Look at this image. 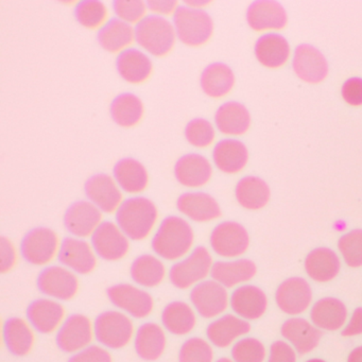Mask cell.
Here are the masks:
<instances>
[{
  "label": "cell",
  "instance_id": "obj_48",
  "mask_svg": "<svg viewBox=\"0 0 362 362\" xmlns=\"http://www.w3.org/2000/svg\"><path fill=\"white\" fill-rule=\"evenodd\" d=\"M341 98L351 107H362V79L351 77L341 86Z\"/></svg>",
  "mask_w": 362,
  "mask_h": 362
},
{
  "label": "cell",
  "instance_id": "obj_32",
  "mask_svg": "<svg viewBox=\"0 0 362 362\" xmlns=\"http://www.w3.org/2000/svg\"><path fill=\"white\" fill-rule=\"evenodd\" d=\"M117 69L124 81L130 84H141L153 74V62L141 50H126L118 56Z\"/></svg>",
  "mask_w": 362,
  "mask_h": 362
},
{
  "label": "cell",
  "instance_id": "obj_22",
  "mask_svg": "<svg viewBox=\"0 0 362 362\" xmlns=\"http://www.w3.org/2000/svg\"><path fill=\"white\" fill-rule=\"evenodd\" d=\"M182 215L198 223H207L219 219L222 215L218 201L209 194L203 192H186L177 202Z\"/></svg>",
  "mask_w": 362,
  "mask_h": 362
},
{
  "label": "cell",
  "instance_id": "obj_16",
  "mask_svg": "<svg viewBox=\"0 0 362 362\" xmlns=\"http://www.w3.org/2000/svg\"><path fill=\"white\" fill-rule=\"evenodd\" d=\"M277 307L288 315H298L307 310L313 302V290L302 277H290L275 292Z\"/></svg>",
  "mask_w": 362,
  "mask_h": 362
},
{
  "label": "cell",
  "instance_id": "obj_8",
  "mask_svg": "<svg viewBox=\"0 0 362 362\" xmlns=\"http://www.w3.org/2000/svg\"><path fill=\"white\" fill-rule=\"evenodd\" d=\"M60 237L52 228H37L26 235L22 245L25 259L33 266H47L59 257Z\"/></svg>",
  "mask_w": 362,
  "mask_h": 362
},
{
  "label": "cell",
  "instance_id": "obj_24",
  "mask_svg": "<svg viewBox=\"0 0 362 362\" xmlns=\"http://www.w3.org/2000/svg\"><path fill=\"white\" fill-rule=\"evenodd\" d=\"M230 308L235 315L245 321L260 319L268 308V298L260 288L243 285L233 291L230 298Z\"/></svg>",
  "mask_w": 362,
  "mask_h": 362
},
{
  "label": "cell",
  "instance_id": "obj_27",
  "mask_svg": "<svg viewBox=\"0 0 362 362\" xmlns=\"http://www.w3.org/2000/svg\"><path fill=\"white\" fill-rule=\"evenodd\" d=\"M215 124L218 131L226 136H243L251 129V113L243 103L228 101L216 112Z\"/></svg>",
  "mask_w": 362,
  "mask_h": 362
},
{
  "label": "cell",
  "instance_id": "obj_43",
  "mask_svg": "<svg viewBox=\"0 0 362 362\" xmlns=\"http://www.w3.org/2000/svg\"><path fill=\"white\" fill-rule=\"evenodd\" d=\"M339 253L349 268L362 267V230H351L345 233L338 241Z\"/></svg>",
  "mask_w": 362,
  "mask_h": 362
},
{
  "label": "cell",
  "instance_id": "obj_31",
  "mask_svg": "<svg viewBox=\"0 0 362 362\" xmlns=\"http://www.w3.org/2000/svg\"><path fill=\"white\" fill-rule=\"evenodd\" d=\"M135 351L147 361H156L164 355L167 347V334L164 326L153 322L143 324L136 330Z\"/></svg>",
  "mask_w": 362,
  "mask_h": 362
},
{
  "label": "cell",
  "instance_id": "obj_53",
  "mask_svg": "<svg viewBox=\"0 0 362 362\" xmlns=\"http://www.w3.org/2000/svg\"><path fill=\"white\" fill-rule=\"evenodd\" d=\"M343 337H355L362 334V307L355 309L351 313L346 326L343 328Z\"/></svg>",
  "mask_w": 362,
  "mask_h": 362
},
{
  "label": "cell",
  "instance_id": "obj_55",
  "mask_svg": "<svg viewBox=\"0 0 362 362\" xmlns=\"http://www.w3.org/2000/svg\"><path fill=\"white\" fill-rule=\"evenodd\" d=\"M347 362H362V346L356 347L349 353Z\"/></svg>",
  "mask_w": 362,
  "mask_h": 362
},
{
  "label": "cell",
  "instance_id": "obj_3",
  "mask_svg": "<svg viewBox=\"0 0 362 362\" xmlns=\"http://www.w3.org/2000/svg\"><path fill=\"white\" fill-rule=\"evenodd\" d=\"M135 29L136 43L153 57H166L175 48L177 31L175 25L167 18L147 16Z\"/></svg>",
  "mask_w": 362,
  "mask_h": 362
},
{
  "label": "cell",
  "instance_id": "obj_4",
  "mask_svg": "<svg viewBox=\"0 0 362 362\" xmlns=\"http://www.w3.org/2000/svg\"><path fill=\"white\" fill-rule=\"evenodd\" d=\"M177 39L188 47H201L211 41L215 31L213 18L204 10L180 7L173 16Z\"/></svg>",
  "mask_w": 362,
  "mask_h": 362
},
{
  "label": "cell",
  "instance_id": "obj_47",
  "mask_svg": "<svg viewBox=\"0 0 362 362\" xmlns=\"http://www.w3.org/2000/svg\"><path fill=\"white\" fill-rule=\"evenodd\" d=\"M232 357L235 362H264L266 349L257 339H240L233 345Z\"/></svg>",
  "mask_w": 362,
  "mask_h": 362
},
{
  "label": "cell",
  "instance_id": "obj_36",
  "mask_svg": "<svg viewBox=\"0 0 362 362\" xmlns=\"http://www.w3.org/2000/svg\"><path fill=\"white\" fill-rule=\"evenodd\" d=\"M114 177L122 192L139 194L145 192L149 185V173L143 163L135 158H124L116 164Z\"/></svg>",
  "mask_w": 362,
  "mask_h": 362
},
{
  "label": "cell",
  "instance_id": "obj_29",
  "mask_svg": "<svg viewBox=\"0 0 362 362\" xmlns=\"http://www.w3.org/2000/svg\"><path fill=\"white\" fill-rule=\"evenodd\" d=\"M281 334L300 355L310 353L319 345L321 329L302 317H292L281 326Z\"/></svg>",
  "mask_w": 362,
  "mask_h": 362
},
{
  "label": "cell",
  "instance_id": "obj_15",
  "mask_svg": "<svg viewBox=\"0 0 362 362\" xmlns=\"http://www.w3.org/2000/svg\"><path fill=\"white\" fill-rule=\"evenodd\" d=\"M40 290L48 298L57 300H71L79 292L77 274L64 266H50L39 277Z\"/></svg>",
  "mask_w": 362,
  "mask_h": 362
},
{
  "label": "cell",
  "instance_id": "obj_23",
  "mask_svg": "<svg viewBox=\"0 0 362 362\" xmlns=\"http://www.w3.org/2000/svg\"><path fill=\"white\" fill-rule=\"evenodd\" d=\"M213 165L209 158L198 153L186 154L177 160L175 175L184 187L201 188L209 183L213 177Z\"/></svg>",
  "mask_w": 362,
  "mask_h": 362
},
{
  "label": "cell",
  "instance_id": "obj_42",
  "mask_svg": "<svg viewBox=\"0 0 362 362\" xmlns=\"http://www.w3.org/2000/svg\"><path fill=\"white\" fill-rule=\"evenodd\" d=\"M76 18L84 28L101 30L109 23V10L105 4L98 0H86L78 5Z\"/></svg>",
  "mask_w": 362,
  "mask_h": 362
},
{
  "label": "cell",
  "instance_id": "obj_25",
  "mask_svg": "<svg viewBox=\"0 0 362 362\" xmlns=\"http://www.w3.org/2000/svg\"><path fill=\"white\" fill-rule=\"evenodd\" d=\"M256 273L257 267L252 260L237 258L215 262L211 276L226 289H230L247 285L255 277Z\"/></svg>",
  "mask_w": 362,
  "mask_h": 362
},
{
  "label": "cell",
  "instance_id": "obj_35",
  "mask_svg": "<svg viewBox=\"0 0 362 362\" xmlns=\"http://www.w3.org/2000/svg\"><path fill=\"white\" fill-rule=\"evenodd\" d=\"M310 320L319 329L334 332L346 322V306L336 298H321L311 307Z\"/></svg>",
  "mask_w": 362,
  "mask_h": 362
},
{
  "label": "cell",
  "instance_id": "obj_54",
  "mask_svg": "<svg viewBox=\"0 0 362 362\" xmlns=\"http://www.w3.org/2000/svg\"><path fill=\"white\" fill-rule=\"evenodd\" d=\"M211 4H213L211 1H204V0H201V1L192 0V1H185V7L194 10H203V8L209 7Z\"/></svg>",
  "mask_w": 362,
  "mask_h": 362
},
{
  "label": "cell",
  "instance_id": "obj_17",
  "mask_svg": "<svg viewBox=\"0 0 362 362\" xmlns=\"http://www.w3.org/2000/svg\"><path fill=\"white\" fill-rule=\"evenodd\" d=\"M88 200L94 203L103 213H117L124 200V192L115 177L100 173L94 175L86 184Z\"/></svg>",
  "mask_w": 362,
  "mask_h": 362
},
{
  "label": "cell",
  "instance_id": "obj_12",
  "mask_svg": "<svg viewBox=\"0 0 362 362\" xmlns=\"http://www.w3.org/2000/svg\"><path fill=\"white\" fill-rule=\"evenodd\" d=\"M292 69L300 81L311 86L325 81L329 74L325 56L308 44L298 46L294 50Z\"/></svg>",
  "mask_w": 362,
  "mask_h": 362
},
{
  "label": "cell",
  "instance_id": "obj_6",
  "mask_svg": "<svg viewBox=\"0 0 362 362\" xmlns=\"http://www.w3.org/2000/svg\"><path fill=\"white\" fill-rule=\"evenodd\" d=\"M96 339L107 349H122L134 340L136 329L132 317L120 310L101 313L95 322Z\"/></svg>",
  "mask_w": 362,
  "mask_h": 362
},
{
  "label": "cell",
  "instance_id": "obj_20",
  "mask_svg": "<svg viewBox=\"0 0 362 362\" xmlns=\"http://www.w3.org/2000/svg\"><path fill=\"white\" fill-rule=\"evenodd\" d=\"M256 60L264 69H279L285 66L292 57L289 42L279 33H267L258 37L254 46Z\"/></svg>",
  "mask_w": 362,
  "mask_h": 362
},
{
  "label": "cell",
  "instance_id": "obj_33",
  "mask_svg": "<svg viewBox=\"0 0 362 362\" xmlns=\"http://www.w3.org/2000/svg\"><path fill=\"white\" fill-rule=\"evenodd\" d=\"M201 88L209 98L222 99L234 90L236 76L228 65L214 63L209 65L201 75Z\"/></svg>",
  "mask_w": 362,
  "mask_h": 362
},
{
  "label": "cell",
  "instance_id": "obj_26",
  "mask_svg": "<svg viewBox=\"0 0 362 362\" xmlns=\"http://www.w3.org/2000/svg\"><path fill=\"white\" fill-rule=\"evenodd\" d=\"M249 160V149L239 139H222L213 150L214 164L226 175H238L245 170Z\"/></svg>",
  "mask_w": 362,
  "mask_h": 362
},
{
  "label": "cell",
  "instance_id": "obj_21",
  "mask_svg": "<svg viewBox=\"0 0 362 362\" xmlns=\"http://www.w3.org/2000/svg\"><path fill=\"white\" fill-rule=\"evenodd\" d=\"M28 321L41 334L58 332L66 321V310L60 300L40 298L29 307Z\"/></svg>",
  "mask_w": 362,
  "mask_h": 362
},
{
  "label": "cell",
  "instance_id": "obj_19",
  "mask_svg": "<svg viewBox=\"0 0 362 362\" xmlns=\"http://www.w3.org/2000/svg\"><path fill=\"white\" fill-rule=\"evenodd\" d=\"M103 223V213L90 201H79L65 215L67 230L77 238L92 237Z\"/></svg>",
  "mask_w": 362,
  "mask_h": 362
},
{
  "label": "cell",
  "instance_id": "obj_2",
  "mask_svg": "<svg viewBox=\"0 0 362 362\" xmlns=\"http://www.w3.org/2000/svg\"><path fill=\"white\" fill-rule=\"evenodd\" d=\"M116 219L130 240H145L158 224V206L145 197H134L124 200L116 213Z\"/></svg>",
  "mask_w": 362,
  "mask_h": 362
},
{
  "label": "cell",
  "instance_id": "obj_50",
  "mask_svg": "<svg viewBox=\"0 0 362 362\" xmlns=\"http://www.w3.org/2000/svg\"><path fill=\"white\" fill-rule=\"evenodd\" d=\"M18 262V253L16 245L7 237L0 238V272H10Z\"/></svg>",
  "mask_w": 362,
  "mask_h": 362
},
{
  "label": "cell",
  "instance_id": "obj_37",
  "mask_svg": "<svg viewBox=\"0 0 362 362\" xmlns=\"http://www.w3.org/2000/svg\"><path fill=\"white\" fill-rule=\"evenodd\" d=\"M4 341L14 355L24 357L35 345V327L23 317H12L4 326Z\"/></svg>",
  "mask_w": 362,
  "mask_h": 362
},
{
  "label": "cell",
  "instance_id": "obj_14",
  "mask_svg": "<svg viewBox=\"0 0 362 362\" xmlns=\"http://www.w3.org/2000/svg\"><path fill=\"white\" fill-rule=\"evenodd\" d=\"M288 21L285 8L273 0H258L247 11V23L254 33H279L287 27Z\"/></svg>",
  "mask_w": 362,
  "mask_h": 362
},
{
  "label": "cell",
  "instance_id": "obj_28",
  "mask_svg": "<svg viewBox=\"0 0 362 362\" xmlns=\"http://www.w3.org/2000/svg\"><path fill=\"white\" fill-rule=\"evenodd\" d=\"M249 322L236 315H224L214 320L207 327V339L219 349H226L235 344L241 337L249 334Z\"/></svg>",
  "mask_w": 362,
  "mask_h": 362
},
{
  "label": "cell",
  "instance_id": "obj_34",
  "mask_svg": "<svg viewBox=\"0 0 362 362\" xmlns=\"http://www.w3.org/2000/svg\"><path fill=\"white\" fill-rule=\"evenodd\" d=\"M235 198L247 211H260L270 202L271 189L266 181L254 175L243 177L235 187Z\"/></svg>",
  "mask_w": 362,
  "mask_h": 362
},
{
  "label": "cell",
  "instance_id": "obj_52",
  "mask_svg": "<svg viewBox=\"0 0 362 362\" xmlns=\"http://www.w3.org/2000/svg\"><path fill=\"white\" fill-rule=\"evenodd\" d=\"M147 4L152 16H160V18L175 16L177 10L180 9V3L177 0H150Z\"/></svg>",
  "mask_w": 362,
  "mask_h": 362
},
{
  "label": "cell",
  "instance_id": "obj_11",
  "mask_svg": "<svg viewBox=\"0 0 362 362\" xmlns=\"http://www.w3.org/2000/svg\"><path fill=\"white\" fill-rule=\"evenodd\" d=\"M95 339V323L88 315L78 313L67 317L58 332L57 342L65 353L75 355L93 345Z\"/></svg>",
  "mask_w": 362,
  "mask_h": 362
},
{
  "label": "cell",
  "instance_id": "obj_9",
  "mask_svg": "<svg viewBox=\"0 0 362 362\" xmlns=\"http://www.w3.org/2000/svg\"><path fill=\"white\" fill-rule=\"evenodd\" d=\"M230 298L228 289L214 279L202 281L190 292L192 307L204 319L221 317L230 306Z\"/></svg>",
  "mask_w": 362,
  "mask_h": 362
},
{
  "label": "cell",
  "instance_id": "obj_40",
  "mask_svg": "<svg viewBox=\"0 0 362 362\" xmlns=\"http://www.w3.org/2000/svg\"><path fill=\"white\" fill-rule=\"evenodd\" d=\"M166 266L158 255L139 256L131 267L133 281L143 288H154L160 286L166 277Z\"/></svg>",
  "mask_w": 362,
  "mask_h": 362
},
{
  "label": "cell",
  "instance_id": "obj_18",
  "mask_svg": "<svg viewBox=\"0 0 362 362\" xmlns=\"http://www.w3.org/2000/svg\"><path fill=\"white\" fill-rule=\"evenodd\" d=\"M92 243L77 237L65 239L61 245L59 260L76 274L88 275L94 272L98 260Z\"/></svg>",
  "mask_w": 362,
  "mask_h": 362
},
{
  "label": "cell",
  "instance_id": "obj_51",
  "mask_svg": "<svg viewBox=\"0 0 362 362\" xmlns=\"http://www.w3.org/2000/svg\"><path fill=\"white\" fill-rule=\"evenodd\" d=\"M269 362H296L293 346L284 341H276L273 343L270 347Z\"/></svg>",
  "mask_w": 362,
  "mask_h": 362
},
{
  "label": "cell",
  "instance_id": "obj_49",
  "mask_svg": "<svg viewBox=\"0 0 362 362\" xmlns=\"http://www.w3.org/2000/svg\"><path fill=\"white\" fill-rule=\"evenodd\" d=\"M69 362H113V357L107 347L93 344L75 354Z\"/></svg>",
  "mask_w": 362,
  "mask_h": 362
},
{
  "label": "cell",
  "instance_id": "obj_5",
  "mask_svg": "<svg viewBox=\"0 0 362 362\" xmlns=\"http://www.w3.org/2000/svg\"><path fill=\"white\" fill-rule=\"evenodd\" d=\"M213 266V256L209 249L198 247L171 267L169 279L177 289H190L206 281Z\"/></svg>",
  "mask_w": 362,
  "mask_h": 362
},
{
  "label": "cell",
  "instance_id": "obj_7",
  "mask_svg": "<svg viewBox=\"0 0 362 362\" xmlns=\"http://www.w3.org/2000/svg\"><path fill=\"white\" fill-rule=\"evenodd\" d=\"M211 249L220 257L237 259L249 250L250 235L243 224L235 221H224L218 224L209 238Z\"/></svg>",
  "mask_w": 362,
  "mask_h": 362
},
{
  "label": "cell",
  "instance_id": "obj_10",
  "mask_svg": "<svg viewBox=\"0 0 362 362\" xmlns=\"http://www.w3.org/2000/svg\"><path fill=\"white\" fill-rule=\"evenodd\" d=\"M107 296L120 311L135 319H145L153 313V296L139 286L118 284L107 290Z\"/></svg>",
  "mask_w": 362,
  "mask_h": 362
},
{
  "label": "cell",
  "instance_id": "obj_13",
  "mask_svg": "<svg viewBox=\"0 0 362 362\" xmlns=\"http://www.w3.org/2000/svg\"><path fill=\"white\" fill-rule=\"evenodd\" d=\"M97 255L107 262H119L130 252V238L115 222L105 221L92 236Z\"/></svg>",
  "mask_w": 362,
  "mask_h": 362
},
{
  "label": "cell",
  "instance_id": "obj_45",
  "mask_svg": "<svg viewBox=\"0 0 362 362\" xmlns=\"http://www.w3.org/2000/svg\"><path fill=\"white\" fill-rule=\"evenodd\" d=\"M216 129L209 120L197 118L185 128V137L190 145L200 149L211 147L216 139Z\"/></svg>",
  "mask_w": 362,
  "mask_h": 362
},
{
  "label": "cell",
  "instance_id": "obj_38",
  "mask_svg": "<svg viewBox=\"0 0 362 362\" xmlns=\"http://www.w3.org/2000/svg\"><path fill=\"white\" fill-rule=\"evenodd\" d=\"M101 47L111 54H122L136 42V29L119 18L110 21L98 33Z\"/></svg>",
  "mask_w": 362,
  "mask_h": 362
},
{
  "label": "cell",
  "instance_id": "obj_30",
  "mask_svg": "<svg viewBox=\"0 0 362 362\" xmlns=\"http://www.w3.org/2000/svg\"><path fill=\"white\" fill-rule=\"evenodd\" d=\"M305 271L315 283L334 281L341 270V262L336 252L328 247H317L305 258Z\"/></svg>",
  "mask_w": 362,
  "mask_h": 362
},
{
  "label": "cell",
  "instance_id": "obj_41",
  "mask_svg": "<svg viewBox=\"0 0 362 362\" xmlns=\"http://www.w3.org/2000/svg\"><path fill=\"white\" fill-rule=\"evenodd\" d=\"M111 115L118 126L132 128L143 120L145 105L136 95L130 93L119 95L112 103Z\"/></svg>",
  "mask_w": 362,
  "mask_h": 362
},
{
  "label": "cell",
  "instance_id": "obj_1",
  "mask_svg": "<svg viewBox=\"0 0 362 362\" xmlns=\"http://www.w3.org/2000/svg\"><path fill=\"white\" fill-rule=\"evenodd\" d=\"M194 232L187 220L170 216L163 220L154 234L152 249L154 253L168 262H179L192 251Z\"/></svg>",
  "mask_w": 362,
  "mask_h": 362
},
{
  "label": "cell",
  "instance_id": "obj_57",
  "mask_svg": "<svg viewBox=\"0 0 362 362\" xmlns=\"http://www.w3.org/2000/svg\"><path fill=\"white\" fill-rule=\"evenodd\" d=\"M306 362H326V361H324V360H322V359H310Z\"/></svg>",
  "mask_w": 362,
  "mask_h": 362
},
{
  "label": "cell",
  "instance_id": "obj_39",
  "mask_svg": "<svg viewBox=\"0 0 362 362\" xmlns=\"http://www.w3.org/2000/svg\"><path fill=\"white\" fill-rule=\"evenodd\" d=\"M165 329L175 336H187L197 326V311L183 300H175L165 307L162 313Z\"/></svg>",
  "mask_w": 362,
  "mask_h": 362
},
{
  "label": "cell",
  "instance_id": "obj_44",
  "mask_svg": "<svg viewBox=\"0 0 362 362\" xmlns=\"http://www.w3.org/2000/svg\"><path fill=\"white\" fill-rule=\"evenodd\" d=\"M214 357L213 344L200 337L188 339L179 351V362H214Z\"/></svg>",
  "mask_w": 362,
  "mask_h": 362
},
{
  "label": "cell",
  "instance_id": "obj_56",
  "mask_svg": "<svg viewBox=\"0 0 362 362\" xmlns=\"http://www.w3.org/2000/svg\"><path fill=\"white\" fill-rule=\"evenodd\" d=\"M216 362H235L234 360L230 359V358H221Z\"/></svg>",
  "mask_w": 362,
  "mask_h": 362
},
{
  "label": "cell",
  "instance_id": "obj_46",
  "mask_svg": "<svg viewBox=\"0 0 362 362\" xmlns=\"http://www.w3.org/2000/svg\"><path fill=\"white\" fill-rule=\"evenodd\" d=\"M116 16L127 24L139 25L147 18L149 8L143 0H117L114 4Z\"/></svg>",
  "mask_w": 362,
  "mask_h": 362
}]
</instances>
